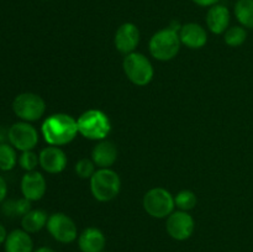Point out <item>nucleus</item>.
Listing matches in <instances>:
<instances>
[{
    "instance_id": "nucleus-1",
    "label": "nucleus",
    "mask_w": 253,
    "mask_h": 252,
    "mask_svg": "<svg viewBox=\"0 0 253 252\" xmlns=\"http://www.w3.org/2000/svg\"><path fill=\"white\" fill-rule=\"evenodd\" d=\"M41 132L49 146H63L76 138L78 125L76 119L68 114H53L43 121Z\"/></svg>"
},
{
    "instance_id": "nucleus-2",
    "label": "nucleus",
    "mask_w": 253,
    "mask_h": 252,
    "mask_svg": "<svg viewBox=\"0 0 253 252\" xmlns=\"http://www.w3.org/2000/svg\"><path fill=\"white\" fill-rule=\"evenodd\" d=\"M78 132L89 140H104L111 131L110 119L104 111L90 109L82 114L77 120Z\"/></svg>"
},
{
    "instance_id": "nucleus-3",
    "label": "nucleus",
    "mask_w": 253,
    "mask_h": 252,
    "mask_svg": "<svg viewBox=\"0 0 253 252\" xmlns=\"http://www.w3.org/2000/svg\"><path fill=\"white\" fill-rule=\"evenodd\" d=\"M121 189V179L115 170L99 168L90 178V190L99 202H110L118 197Z\"/></svg>"
},
{
    "instance_id": "nucleus-4",
    "label": "nucleus",
    "mask_w": 253,
    "mask_h": 252,
    "mask_svg": "<svg viewBox=\"0 0 253 252\" xmlns=\"http://www.w3.org/2000/svg\"><path fill=\"white\" fill-rule=\"evenodd\" d=\"M179 34L175 30L167 27L156 32L150 40V53L158 61H170L180 49Z\"/></svg>"
},
{
    "instance_id": "nucleus-5",
    "label": "nucleus",
    "mask_w": 253,
    "mask_h": 252,
    "mask_svg": "<svg viewBox=\"0 0 253 252\" xmlns=\"http://www.w3.org/2000/svg\"><path fill=\"white\" fill-rule=\"evenodd\" d=\"M123 68L128 81L138 86L147 85L148 83H151L155 74L150 59L140 52L126 54L123 62Z\"/></svg>"
},
{
    "instance_id": "nucleus-6",
    "label": "nucleus",
    "mask_w": 253,
    "mask_h": 252,
    "mask_svg": "<svg viewBox=\"0 0 253 252\" xmlns=\"http://www.w3.org/2000/svg\"><path fill=\"white\" fill-rule=\"evenodd\" d=\"M12 111L21 121L32 123L43 116L46 103L39 94L26 91L15 96L12 101Z\"/></svg>"
},
{
    "instance_id": "nucleus-7",
    "label": "nucleus",
    "mask_w": 253,
    "mask_h": 252,
    "mask_svg": "<svg viewBox=\"0 0 253 252\" xmlns=\"http://www.w3.org/2000/svg\"><path fill=\"white\" fill-rule=\"evenodd\" d=\"M174 197L165 188H152L143 197V209L156 219L168 217L174 211Z\"/></svg>"
},
{
    "instance_id": "nucleus-8",
    "label": "nucleus",
    "mask_w": 253,
    "mask_h": 252,
    "mask_svg": "<svg viewBox=\"0 0 253 252\" xmlns=\"http://www.w3.org/2000/svg\"><path fill=\"white\" fill-rule=\"evenodd\" d=\"M46 227L49 235L61 244H72L78 239L76 222L63 212H54L49 215Z\"/></svg>"
},
{
    "instance_id": "nucleus-9",
    "label": "nucleus",
    "mask_w": 253,
    "mask_h": 252,
    "mask_svg": "<svg viewBox=\"0 0 253 252\" xmlns=\"http://www.w3.org/2000/svg\"><path fill=\"white\" fill-rule=\"evenodd\" d=\"M7 140L16 150L32 151L39 143V132L30 123L19 121L12 124L7 130Z\"/></svg>"
},
{
    "instance_id": "nucleus-10",
    "label": "nucleus",
    "mask_w": 253,
    "mask_h": 252,
    "mask_svg": "<svg viewBox=\"0 0 253 252\" xmlns=\"http://www.w3.org/2000/svg\"><path fill=\"white\" fill-rule=\"evenodd\" d=\"M166 229L168 235L177 241H185L195 230V221L188 211L177 210L167 217Z\"/></svg>"
},
{
    "instance_id": "nucleus-11",
    "label": "nucleus",
    "mask_w": 253,
    "mask_h": 252,
    "mask_svg": "<svg viewBox=\"0 0 253 252\" xmlns=\"http://www.w3.org/2000/svg\"><path fill=\"white\" fill-rule=\"evenodd\" d=\"M114 42L120 53L125 56L132 53L140 42V30L132 22H125L116 30Z\"/></svg>"
},
{
    "instance_id": "nucleus-12",
    "label": "nucleus",
    "mask_w": 253,
    "mask_h": 252,
    "mask_svg": "<svg viewBox=\"0 0 253 252\" xmlns=\"http://www.w3.org/2000/svg\"><path fill=\"white\" fill-rule=\"evenodd\" d=\"M39 158L42 169L51 174L63 172L68 163L66 153L58 146H48V147L43 148L40 152Z\"/></svg>"
},
{
    "instance_id": "nucleus-13",
    "label": "nucleus",
    "mask_w": 253,
    "mask_h": 252,
    "mask_svg": "<svg viewBox=\"0 0 253 252\" xmlns=\"http://www.w3.org/2000/svg\"><path fill=\"white\" fill-rule=\"evenodd\" d=\"M20 187H21V193L24 198L29 199L30 202H37V200L42 199L47 189L46 179L37 170L27 172L22 177Z\"/></svg>"
},
{
    "instance_id": "nucleus-14",
    "label": "nucleus",
    "mask_w": 253,
    "mask_h": 252,
    "mask_svg": "<svg viewBox=\"0 0 253 252\" xmlns=\"http://www.w3.org/2000/svg\"><path fill=\"white\" fill-rule=\"evenodd\" d=\"M179 39L184 46L192 49H199L208 42L207 30L197 22H188L182 25L179 30Z\"/></svg>"
},
{
    "instance_id": "nucleus-15",
    "label": "nucleus",
    "mask_w": 253,
    "mask_h": 252,
    "mask_svg": "<svg viewBox=\"0 0 253 252\" xmlns=\"http://www.w3.org/2000/svg\"><path fill=\"white\" fill-rule=\"evenodd\" d=\"M230 19H231L230 10L225 5L216 4L208 10L207 26L212 34H225V31L229 29Z\"/></svg>"
},
{
    "instance_id": "nucleus-16",
    "label": "nucleus",
    "mask_w": 253,
    "mask_h": 252,
    "mask_svg": "<svg viewBox=\"0 0 253 252\" xmlns=\"http://www.w3.org/2000/svg\"><path fill=\"white\" fill-rule=\"evenodd\" d=\"M105 245V235L98 227H86L78 236V246L82 252H101Z\"/></svg>"
},
{
    "instance_id": "nucleus-17",
    "label": "nucleus",
    "mask_w": 253,
    "mask_h": 252,
    "mask_svg": "<svg viewBox=\"0 0 253 252\" xmlns=\"http://www.w3.org/2000/svg\"><path fill=\"white\" fill-rule=\"evenodd\" d=\"M91 160L99 168H110L118 160V148L111 141L101 140L94 146Z\"/></svg>"
},
{
    "instance_id": "nucleus-18",
    "label": "nucleus",
    "mask_w": 253,
    "mask_h": 252,
    "mask_svg": "<svg viewBox=\"0 0 253 252\" xmlns=\"http://www.w3.org/2000/svg\"><path fill=\"white\" fill-rule=\"evenodd\" d=\"M5 252H34L31 235L22 229H15L7 234L4 242Z\"/></svg>"
},
{
    "instance_id": "nucleus-19",
    "label": "nucleus",
    "mask_w": 253,
    "mask_h": 252,
    "mask_svg": "<svg viewBox=\"0 0 253 252\" xmlns=\"http://www.w3.org/2000/svg\"><path fill=\"white\" fill-rule=\"evenodd\" d=\"M47 221H48V215L44 210L31 209L21 217V227L29 234H36L46 227Z\"/></svg>"
},
{
    "instance_id": "nucleus-20",
    "label": "nucleus",
    "mask_w": 253,
    "mask_h": 252,
    "mask_svg": "<svg viewBox=\"0 0 253 252\" xmlns=\"http://www.w3.org/2000/svg\"><path fill=\"white\" fill-rule=\"evenodd\" d=\"M234 12L241 26L253 30V0H237Z\"/></svg>"
},
{
    "instance_id": "nucleus-21",
    "label": "nucleus",
    "mask_w": 253,
    "mask_h": 252,
    "mask_svg": "<svg viewBox=\"0 0 253 252\" xmlns=\"http://www.w3.org/2000/svg\"><path fill=\"white\" fill-rule=\"evenodd\" d=\"M31 210V202L26 198L6 200L2 203V211L6 216H24Z\"/></svg>"
},
{
    "instance_id": "nucleus-22",
    "label": "nucleus",
    "mask_w": 253,
    "mask_h": 252,
    "mask_svg": "<svg viewBox=\"0 0 253 252\" xmlns=\"http://www.w3.org/2000/svg\"><path fill=\"white\" fill-rule=\"evenodd\" d=\"M16 148L10 143H0V170L9 172L17 163Z\"/></svg>"
},
{
    "instance_id": "nucleus-23",
    "label": "nucleus",
    "mask_w": 253,
    "mask_h": 252,
    "mask_svg": "<svg viewBox=\"0 0 253 252\" xmlns=\"http://www.w3.org/2000/svg\"><path fill=\"white\" fill-rule=\"evenodd\" d=\"M247 39V31L244 26H232L225 31L224 41L230 47H239L245 43Z\"/></svg>"
},
{
    "instance_id": "nucleus-24",
    "label": "nucleus",
    "mask_w": 253,
    "mask_h": 252,
    "mask_svg": "<svg viewBox=\"0 0 253 252\" xmlns=\"http://www.w3.org/2000/svg\"><path fill=\"white\" fill-rule=\"evenodd\" d=\"M197 195L194 194V192L192 190H180L177 195L174 197V203L175 207L179 210H183V211H188V210L194 209L195 205H197Z\"/></svg>"
},
{
    "instance_id": "nucleus-25",
    "label": "nucleus",
    "mask_w": 253,
    "mask_h": 252,
    "mask_svg": "<svg viewBox=\"0 0 253 252\" xmlns=\"http://www.w3.org/2000/svg\"><path fill=\"white\" fill-rule=\"evenodd\" d=\"M19 165L26 172H32L40 165V158L34 151H24L19 157Z\"/></svg>"
},
{
    "instance_id": "nucleus-26",
    "label": "nucleus",
    "mask_w": 253,
    "mask_h": 252,
    "mask_svg": "<svg viewBox=\"0 0 253 252\" xmlns=\"http://www.w3.org/2000/svg\"><path fill=\"white\" fill-rule=\"evenodd\" d=\"M74 169H76V173L78 177L84 178V179H86V178L90 179L91 175L95 173V163L93 162V160L82 158L81 161H78V162L76 163Z\"/></svg>"
},
{
    "instance_id": "nucleus-27",
    "label": "nucleus",
    "mask_w": 253,
    "mask_h": 252,
    "mask_svg": "<svg viewBox=\"0 0 253 252\" xmlns=\"http://www.w3.org/2000/svg\"><path fill=\"white\" fill-rule=\"evenodd\" d=\"M7 195V184L5 182L4 178L0 175V203H2L5 200Z\"/></svg>"
},
{
    "instance_id": "nucleus-28",
    "label": "nucleus",
    "mask_w": 253,
    "mask_h": 252,
    "mask_svg": "<svg viewBox=\"0 0 253 252\" xmlns=\"http://www.w3.org/2000/svg\"><path fill=\"white\" fill-rule=\"evenodd\" d=\"M194 4L199 5V6H203V7H211L214 6V5L219 4L220 0H192Z\"/></svg>"
},
{
    "instance_id": "nucleus-29",
    "label": "nucleus",
    "mask_w": 253,
    "mask_h": 252,
    "mask_svg": "<svg viewBox=\"0 0 253 252\" xmlns=\"http://www.w3.org/2000/svg\"><path fill=\"white\" fill-rule=\"evenodd\" d=\"M7 237V231L6 229L4 227V225L0 224V245H2L5 242V240H6Z\"/></svg>"
},
{
    "instance_id": "nucleus-30",
    "label": "nucleus",
    "mask_w": 253,
    "mask_h": 252,
    "mask_svg": "<svg viewBox=\"0 0 253 252\" xmlns=\"http://www.w3.org/2000/svg\"><path fill=\"white\" fill-rule=\"evenodd\" d=\"M34 252H56V251H54V250H52L51 247L43 246V247H39L37 250H34Z\"/></svg>"
},
{
    "instance_id": "nucleus-31",
    "label": "nucleus",
    "mask_w": 253,
    "mask_h": 252,
    "mask_svg": "<svg viewBox=\"0 0 253 252\" xmlns=\"http://www.w3.org/2000/svg\"><path fill=\"white\" fill-rule=\"evenodd\" d=\"M101 252H109V251H101Z\"/></svg>"
},
{
    "instance_id": "nucleus-32",
    "label": "nucleus",
    "mask_w": 253,
    "mask_h": 252,
    "mask_svg": "<svg viewBox=\"0 0 253 252\" xmlns=\"http://www.w3.org/2000/svg\"><path fill=\"white\" fill-rule=\"evenodd\" d=\"M47 1H48V0H47Z\"/></svg>"
}]
</instances>
